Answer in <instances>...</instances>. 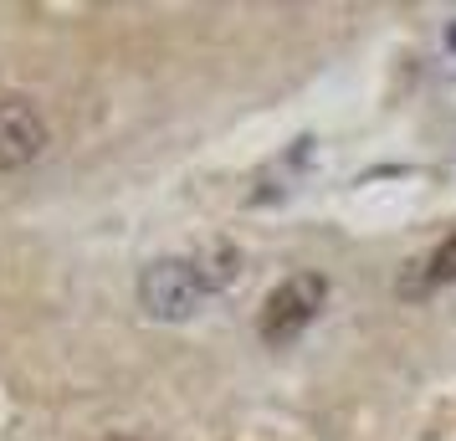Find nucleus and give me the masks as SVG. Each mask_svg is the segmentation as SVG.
<instances>
[{"instance_id":"f257e3e1","label":"nucleus","mask_w":456,"mask_h":441,"mask_svg":"<svg viewBox=\"0 0 456 441\" xmlns=\"http://www.w3.org/2000/svg\"><path fill=\"white\" fill-rule=\"evenodd\" d=\"M323 303H329V277L323 273H292L288 282H277L267 303H262V318H256L262 344H272V349L292 344L313 318L323 314Z\"/></svg>"},{"instance_id":"f03ea898","label":"nucleus","mask_w":456,"mask_h":441,"mask_svg":"<svg viewBox=\"0 0 456 441\" xmlns=\"http://www.w3.org/2000/svg\"><path fill=\"white\" fill-rule=\"evenodd\" d=\"M206 298L210 293H206V282H200L190 257H159V262H149L144 273H139V308L149 318H159V323H185V318H195Z\"/></svg>"},{"instance_id":"7ed1b4c3","label":"nucleus","mask_w":456,"mask_h":441,"mask_svg":"<svg viewBox=\"0 0 456 441\" xmlns=\"http://www.w3.org/2000/svg\"><path fill=\"white\" fill-rule=\"evenodd\" d=\"M46 149V118L26 98H0V175L37 165Z\"/></svg>"},{"instance_id":"20e7f679","label":"nucleus","mask_w":456,"mask_h":441,"mask_svg":"<svg viewBox=\"0 0 456 441\" xmlns=\"http://www.w3.org/2000/svg\"><path fill=\"white\" fill-rule=\"evenodd\" d=\"M446 282H456V232L436 247L431 257H415V262H405V273H400V282H395V293L400 298H431L436 288H446Z\"/></svg>"},{"instance_id":"39448f33","label":"nucleus","mask_w":456,"mask_h":441,"mask_svg":"<svg viewBox=\"0 0 456 441\" xmlns=\"http://www.w3.org/2000/svg\"><path fill=\"white\" fill-rule=\"evenodd\" d=\"M190 262H195V273H200V282H206V293L231 288V282H236V273H241V252H236L231 241H210L206 252H195Z\"/></svg>"},{"instance_id":"423d86ee","label":"nucleus","mask_w":456,"mask_h":441,"mask_svg":"<svg viewBox=\"0 0 456 441\" xmlns=\"http://www.w3.org/2000/svg\"><path fill=\"white\" fill-rule=\"evenodd\" d=\"M108 441H134V437H108Z\"/></svg>"}]
</instances>
